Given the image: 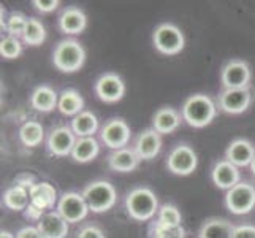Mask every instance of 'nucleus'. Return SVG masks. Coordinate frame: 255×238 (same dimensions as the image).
<instances>
[{"mask_svg":"<svg viewBox=\"0 0 255 238\" xmlns=\"http://www.w3.org/2000/svg\"><path fill=\"white\" fill-rule=\"evenodd\" d=\"M182 119L193 129H203L214 121L217 107L214 100L206 94H193L187 97L182 105Z\"/></svg>","mask_w":255,"mask_h":238,"instance_id":"nucleus-1","label":"nucleus"},{"mask_svg":"<svg viewBox=\"0 0 255 238\" xmlns=\"http://www.w3.org/2000/svg\"><path fill=\"white\" fill-rule=\"evenodd\" d=\"M159 200L149 188H135L126 197V210L131 219L146 223L159 213Z\"/></svg>","mask_w":255,"mask_h":238,"instance_id":"nucleus-2","label":"nucleus"},{"mask_svg":"<svg viewBox=\"0 0 255 238\" xmlns=\"http://www.w3.org/2000/svg\"><path fill=\"white\" fill-rule=\"evenodd\" d=\"M52 62L57 70L64 73L78 72L86 62V49L80 41L73 38H67L59 41L54 52H52Z\"/></svg>","mask_w":255,"mask_h":238,"instance_id":"nucleus-3","label":"nucleus"},{"mask_svg":"<svg viewBox=\"0 0 255 238\" xmlns=\"http://www.w3.org/2000/svg\"><path fill=\"white\" fill-rule=\"evenodd\" d=\"M81 194L87 207H89V211L97 215L107 213L108 210H111L116 205V200H118L116 189H114V186L110 181H105V180L92 181L91 184H87Z\"/></svg>","mask_w":255,"mask_h":238,"instance_id":"nucleus-4","label":"nucleus"},{"mask_svg":"<svg viewBox=\"0 0 255 238\" xmlns=\"http://www.w3.org/2000/svg\"><path fill=\"white\" fill-rule=\"evenodd\" d=\"M152 43L155 49L165 56H176L186 46V37L182 30L171 22L159 24L154 29Z\"/></svg>","mask_w":255,"mask_h":238,"instance_id":"nucleus-5","label":"nucleus"},{"mask_svg":"<svg viewBox=\"0 0 255 238\" xmlns=\"http://www.w3.org/2000/svg\"><path fill=\"white\" fill-rule=\"evenodd\" d=\"M225 207L233 215H249L255 208V186L251 183H238L225 194Z\"/></svg>","mask_w":255,"mask_h":238,"instance_id":"nucleus-6","label":"nucleus"},{"mask_svg":"<svg viewBox=\"0 0 255 238\" xmlns=\"http://www.w3.org/2000/svg\"><path fill=\"white\" fill-rule=\"evenodd\" d=\"M198 165V157L197 153L189 145H178L174 146L168 159H166V167L173 175L178 176H189L195 172Z\"/></svg>","mask_w":255,"mask_h":238,"instance_id":"nucleus-7","label":"nucleus"},{"mask_svg":"<svg viewBox=\"0 0 255 238\" xmlns=\"http://www.w3.org/2000/svg\"><path fill=\"white\" fill-rule=\"evenodd\" d=\"M252 72L246 60L233 59L227 62L222 68L221 81L225 89H244L251 84Z\"/></svg>","mask_w":255,"mask_h":238,"instance_id":"nucleus-8","label":"nucleus"},{"mask_svg":"<svg viewBox=\"0 0 255 238\" xmlns=\"http://www.w3.org/2000/svg\"><path fill=\"white\" fill-rule=\"evenodd\" d=\"M57 213L62 216L68 224H76L83 221V219L89 213V207H87L83 194L80 192H65L57 202Z\"/></svg>","mask_w":255,"mask_h":238,"instance_id":"nucleus-9","label":"nucleus"},{"mask_svg":"<svg viewBox=\"0 0 255 238\" xmlns=\"http://www.w3.org/2000/svg\"><path fill=\"white\" fill-rule=\"evenodd\" d=\"M100 138L113 151L126 148L130 142V127L122 118H113L100 130Z\"/></svg>","mask_w":255,"mask_h":238,"instance_id":"nucleus-10","label":"nucleus"},{"mask_svg":"<svg viewBox=\"0 0 255 238\" xmlns=\"http://www.w3.org/2000/svg\"><path fill=\"white\" fill-rule=\"evenodd\" d=\"M95 94L105 103H116L126 95V83L118 73H105L95 81Z\"/></svg>","mask_w":255,"mask_h":238,"instance_id":"nucleus-11","label":"nucleus"},{"mask_svg":"<svg viewBox=\"0 0 255 238\" xmlns=\"http://www.w3.org/2000/svg\"><path fill=\"white\" fill-rule=\"evenodd\" d=\"M252 92L249 87L244 89H224L219 95V110L227 114H241L251 107Z\"/></svg>","mask_w":255,"mask_h":238,"instance_id":"nucleus-12","label":"nucleus"},{"mask_svg":"<svg viewBox=\"0 0 255 238\" xmlns=\"http://www.w3.org/2000/svg\"><path fill=\"white\" fill-rule=\"evenodd\" d=\"M76 135L68 126H59L51 130L48 137V151L56 157H67L72 156V151L76 143Z\"/></svg>","mask_w":255,"mask_h":238,"instance_id":"nucleus-13","label":"nucleus"},{"mask_svg":"<svg viewBox=\"0 0 255 238\" xmlns=\"http://www.w3.org/2000/svg\"><path fill=\"white\" fill-rule=\"evenodd\" d=\"M211 180H213V183L219 189L230 191L238 183H241L240 181L241 173L238 167L233 165L232 162H228L227 159H224V161H219L213 167V170H211Z\"/></svg>","mask_w":255,"mask_h":238,"instance_id":"nucleus-14","label":"nucleus"},{"mask_svg":"<svg viewBox=\"0 0 255 238\" xmlns=\"http://www.w3.org/2000/svg\"><path fill=\"white\" fill-rule=\"evenodd\" d=\"M133 149L141 161H151L162 149V135L155 129H146L135 140Z\"/></svg>","mask_w":255,"mask_h":238,"instance_id":"nucleus-15","label":"nucleus"},{"mask_svg":"<svg viewBox=\"0 0 255 238\" xmlns=\"http://www.w3.org/2000/svg\"><path fill=\"white\" fill-rule=\"evenodd\" d=\"M255 157V146L246 138H236L225 149V159L238 169L252 164Z\"/></svg>","mask_w":255,"mask_h":238,"instance_id":"nucleus-16","label":"nucleus"},{"mask_svg":"<svg viewBox=\"0 0 255 238\" xmlns=\"http://www.w3.org/2000/svg\"><path fill=\"white\" fill-rule=\"evenodd\" d=\"M182 114L171 107H162L155 111L152 118V129H155L160 135H170L181 126Z\"/></svg>","mask_w":255,"mask_h":238,"instance_id":"nucleus-17","label":"nucleus"},{"mask_svg":"<svg viewBox=\"0 0 255 238\" xmlns=\"http://www.w3.org/2000/svg\"><path fill=\"white\" fill-rule=\"evenodd\" d=\"M87 27V16L78 6H68L59 17V29L67 35H78Z\"/></svg>","mask_w":255,"mask_h":238,"instance_id":"nucleus-18","label":"nucleus"},{"mask_svg":"<svg viewBox=\"0 0 255 238\" xmlns=\"http://www.w3.org/2000/svg\"><path fill=\"white\" fill-rule=\"evenodd\" d=\"M37 227L45 238H65L68 235V223L57 211H48Z\"/></svg>","mask_w":255,"mask_h":238,"instance_id":"nucleus-19","label":"nucleus"},{"mask_svg":"<svg viewBox=\"0 0 255 238\" xmlns=\"http://www.w3.org/2000/svg\"><path fill=\"white\" fill-rule=\"evenodd\" d=\"M141 162V159L136 154L133 148H122L118 151H113L108 156V165L110 169L114 172H121V173H128L133 172L136 167Z\"/></svg>","mask_w":255,"mask_h":238,"instance_id":"nucleus-20","label":"nucleus"},{"mask_svg":"<svg viewBox=\"0 0 255 238\" xmlns=\"http://www.w3.org/2000/svg\"><path fill=\"white\" fill-rule=\"evenodd\" d=\"M30 194V204L37 205L38 208L45 210L48 213V210H52L57 205V191L48 181H40L29 191Z\"/></svg>","mask_w":255,"mask_h":238,"instance_id":"nucleus-21","label":"nucleus"},{"mask_svg":"<svg viewBox=\"0 0 255 238\" xmlns=\"http://www.w3.org/2000/svg\"><path fill=\"white\" fill-rule=\"evenodd\" d=\"M30 105L40 113H51L59 105V94L49 86H38L30 95Z\"/></svg>","mask_w":255,"mask_h":238,"instance_id":"nucleus-22","label":"nucleus"},{"mask_svg":"<svg viewBox=\"0 0 255 238\" xmlns=\"http://www.w3.org/2000/svg\"><path fill=\"white\" fill-rule=\"evenodd\" d=\"M84 99L76 89H64L59 94V105L57 110L64 116H78L84 110Z\"/></svg>","mask_w":255,"mask_h":238,"instance_id":"nucleus-23","label":"nucleus"},{"mask_svg":"<svg viewBox=\"0 0 255 238\" xmlns=\"http://www.w3.org/2000/svg\"><path fill=\"white\" fill-rule=\"evenodd\" d=\"M100 153V145L94 137H86V138H78L75 148L72 151V157L75 162L87 164L94 161Z\"/></svg>","mask_w":255,"mask_h":238,"instance_id":"nucleus-24","label":"nucleus"},{"mask_svg":"<svg viewBox=\"0 0 255 238\" xmlns=\"http://www.w3.org/2000/svg\"><path fill=\"white\" fill-rule=\"evenodd\" d=\"M233 227L235 226H232V223H228L227 219L211 218L201 226L198 238H230Z\"/></svg>","mask_w":255,"mask_h":238,"instance_id":"nucleus-25","label":"nucleus"},{"mask_svg":"<svg viewBox=\"0 0 255 238\" xmlns=\"http://www.w3.org/2000/svg\"><path fill=\"white\" fill-rule=\"evenodd\" d=\"M72 130L78 138L94 137L99 130V118L92 111H83L72 119Z\"/></svg>","mask_w":255,"mask_h":238,"instance_id":"nucleus-26","label":"nucleus"},{"mask_svg":"<svg viewBox=\"0 0 255 238\" xmlns=\"http://www.w3.org/2000/svg\"><path fill=\"white\" fill-rule=\"evenodd\" d=\"M30 204V194L25 188L11 186L3 194V205L13 211H25V208Z\"/></svg>","mask_w":255,"mask_h":238,"instance_id":"nucleus-27","label":"nucleus"},{"mask_svg":"<svg viewBox=\"0 0 255 238\" xmlns=\"http://www.w3.org/2000/svg\"><path fill=\"white\" fill-rule=\"evenodd\" d=\"M43 138H45V129L37 121H27L24 122L19 129V140L24 146L35 148L41 145Z\"/></svg>","mask_w":255,"mask_h":238,"instance_id":"nucleus-28","label":"nucleus"},{"mask_svg":"<svg viewBox=\"0 0 255 238\" xmlns=\"http://www.w3.org/2000/svg\"><path fill=\"white\" fill-rule=\"evenodd\" d=\"M46 40V29L38 19L29 17L25 30L22 33V41L29 46H40Z\"/></svg>","mask_w":255,"mask_h":238,"instance_id":"nucleus-29","label":"nucleus"},{"mask_svg":"<svg viewBox=\"0 0 255 238\" xmlns=\"http://www.w3.org/2000/svg\"><path fill=\"white\" fill-rule=\"evenodd\" d=\"M182 221V216H181V211L178 210V207L173 205V204H163L159 208V213H157V223H160L163 226H181Z\"/></svg>","mask_w":255,"mask_h":238,"instance_id":"nucleus-30","label":"nucleus"},{"mask_svg":"<svg viewBox=\"0 0 255 238\" xmlns=\"http://www.w3.org/2000/svg\"><path fill=\"white\" fill-rule=\"evenodd\" d=\"M29 17L19 13V11H13L10 16H8L6 24H5V29L8 32L10 37H16V38H22V33L25 30V25H27Z\"/></svg>","mask_w":255,"mask_h":238,"instance_id":"nucleus-31","label":"nucleus"},{"mask_svg":"<svg viewBox=\"0 0 255 238\" xmlns=\"http://www.w3.org/2000/svg\"><path fill=\"white\" fill-rule=\"evenodd\" d=\"M149 238H186V232L181 226H163L160 223H154L151 226V231H149Z\"/></svg>","mask_w":255,"mask_h":238,"instance_id":"nucleus-32","label":"nucleus"},{"mask_svg":"<svg viewBox=\"0 0 255 238\" xmlns=\"http://www.w3.org/2000/svg\"><path fill=\"white\" fill-rule=\"evenodd\" d=\"M0 54L5 59H16L22 54V43L16 37H5L0 41Z\"/></svg>","mask_w":255,"mask_h":238,"instance_id":"nucleus-33","label":"nucleus"},{"mask_svg":"<svg viewBox=\"0 0 255 238\" xmlns=\"http://www.w3.org/2000/svg\"><path fill=\"white\" fill-rule=\"evenodd\" d=\"M230 238H255V226L251 224L235 226Z\"/></svg>","mask_w":255,"mask_h":238,"instance_id":"nucleus-34","label":"nucleus"},{"mask_svg":"<svg viewBox=\"0 0 255 238\" xmlns=\"http://www.w3.org/2000/svg\"><path fill=\"white\" fill-rule=\"evenodd\" d=\"M32 5L41 13H51V11L57 10V6L60 5V2H59V0H33Z\"/></svg>","mask_w":255,"mask_h":238,"instance_id":"nucleus-35","label":"nucleus"},{"mask_svg":"<svg viewBox=\"0 0 255 238\" xmlns=\"http://www.w3.org/2000/svg\"><path fill=\"white\" fill-rule=\"evenodd\" d=\"M76 238H105V232L97 226H86L78 232Z\"/></svg>","mask_w":255,"mask_h":238,"instance_id":"nucleus-36","label":"nucleus"},{"mask_svg":"<svg viewBox=\"0 0 255 238\" xmlns=\"http://www.w3.org/2000/svg\"><path fill=\"white\" fill-rule=\"evenodd\" d=\"M14 183H16V186L25 188L27 191H30L35 186V184H37V181H35V176L30 175V173H21V175H17Z\"/></svg>","mask_w":255,"mask_h":238,"instance_id":"nucleus-37","label":"nucleus"},{"mask_svg":"<svg viewBox=\"0 0 255 238\" xmlns=\"http://www.w3.org/2000/svg\"><path fill=\"white\" fill-rule=\"evenodd\" d=\"M46 215V211L45 210H41V208H38L37 205H33V204H29V207L25 208V211H24V216L27 218V219H30V221H37V223H40V219Z\"/></svg>","mask_w":255,"mask_h":238,"instance_id":"nucleus-38","label":"nucleus"},{"mask_svg":"<svg viewBox=\"0 0 255 238\" xmlns=\"http://www.w3.org/2000/svg\"><path fill=\"white\" fill-rule=\"evenodd\" d=\"M16 238H45V237L41 235V232L38 231V227L27 226V227L19 229V231L16 232Z\"/></svg>","mask_w":255,"mask_h":238,"instance_id":"nucleus-39","label":"nucleus"},{"mask_svg":"<svg viewBox=\"0 0 255 238\" xmlns=\"http://www.w3.org/2000/svg\"><path fill=\"white\" fill-rule=\"evenodd\" d=\"M0 238H16V235H13L11 232H8V231H2V232H0Z\"/></svg>","mask_w":255,"mask_h":238,"instance_id":"nucleus-40","label":"nucleus"},{"mask_svg":"<svg viewBox=\"0 0 255 238\" xmlns=\"http://www.w3.org/2000/svg\"><path fill=\"white\" fill-rule=\"evenodd\" d=\"M251 170H252V175L255 176V157H254V161H252V164H251Z\"/></svg>","mask_w":255,"mask_h":238,"instance_id":"nucleus-41","label":"nucleus"}]
</instances>
